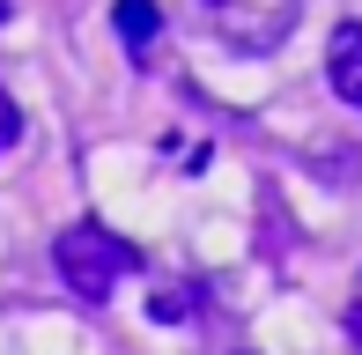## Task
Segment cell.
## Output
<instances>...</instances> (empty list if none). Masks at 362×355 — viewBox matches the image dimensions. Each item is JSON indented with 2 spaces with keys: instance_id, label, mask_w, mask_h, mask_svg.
Masks as SVG:
<instances>
[{
  "instance_id": "cell-1",
  "label": "cell",
  "mask_w": 362,
  "mask_h": 355,
  "mask_svg": "<svg viewBox=\"0 0 362 355\" xmlns=\"http://www.w3.org/2000/svg\"><path fill=\"white\" fill-rule=\"evenodd\" d=\"M52 267H59V281H67L81 303H111V289L134 274V245L111 237L104 222H67V230L52 237Z\"/></svg>"
},
{
  "instance_id": "cell-6",
  "label": "cell",
  "mask_w": 362,
  "mask_h": 355,
  "mask_svg": "<svg viewBox=\"0 0 362 355\" xmlns=\"http://www.w3.org/2000/svg\"><path fill=\"white\" fill-rule=\"evenodd\" d=\"M156 318H185V289H163V296H156Z\"/></svg>"
},
{
  "instance_id": "cell-3",
  "label": "cell",
  "mask_w": 362,
  "mask_h": 355,
  "mask_svg": "<svg viewBox=\"0 0 362 355\" xmlns=\"http://www.w3.org/2000/svg\"><path fill=\"white\" fill-rule=\"evenodd\" d=\"M325 74H333V96L362 111V23H340L333 45H325Z\"/></svg>"
},
{
  "instance_id": "cell-5",
  "label": "cell",
  "mask_w": 362,
  "mask_h": 355,
  "mask_svg": "<svg viewBox=\"0 0 362 355\" xmlns=\"http://www.w3.org/2000/svg\"><path fill=\"white\" fill-rule=\"evenodd\" d=\"M15 134H23V119H15V96H8V89H0V156H8V149H15Z\"/></svg>"
},
{
  "instance_id": "cell-7",
  "label": "cell",
  "mask_w": 362,
  "mask_h": 355,
  "mask_svg": "<svg viewBox=\"0 0 362 355\" xmlns=\"http://www.w3.org/2000/svg\"><path fill=\"white\" fill-rule=\"evenodd\" d=\"M348 333H355V348H362V303H355V311H348Z\"/></svg>"
},
{
  "instance_id": "cell-2",
  "label": "cell",
  "mask_w": 362,
  "mask_h": 355,
  "mask_svg": "<svg viewBox=\"0 0 362 355\" xmlns=\"http://www.w3.org/2000/svg\"><path fill=\"white\" fill-rule=\"evenodd\" d=\"M207 37L229 45L237 59H267L288 45V30L303 23V0H200Z\"/></svg>"
},
{
  "instance_id": "cell-4",
  "label": "cell",
  "mask_w": 362,
  "mask_h": 355,
  "mask_svg": "<svg viewBox=\"0 0 362 355\" xmlns=\"http://www.w3.org/2000/svg\"><path fill=\"white\" fill-rule=\"evenodd\" d=\"M111 23H119V37L134 45V52H148V45H156V30H163V8H156V0H119V8H111Z\"/></svg>"
}]
</instances>
